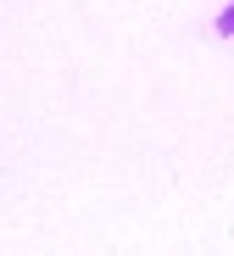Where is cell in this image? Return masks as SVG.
<instances>
[{
  "mask_svg": "<svg viewBox=\"0 0 234 256\" xmlns=\"http://www.w3.org/2000/svg\"><path fill=\"white\" fill-rule=\"evenodd\" d=\"M217 34H223V39H234V0H228V6H223V17H217Z\"/></svg>",
  "mask_w": 234,
  "mask_h": 256,
  "instance_id": "obj_1",
  "label": "cell"
}]
</instances>
